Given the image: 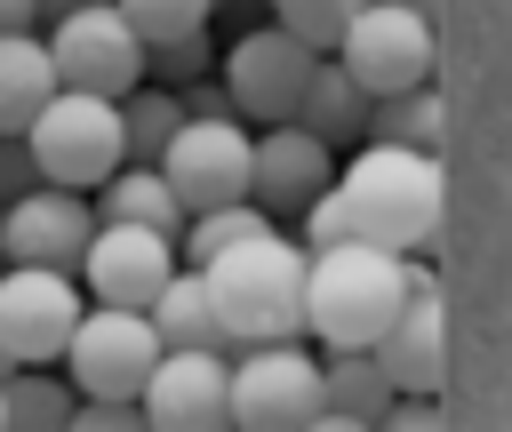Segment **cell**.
<instances>
[{
	"instance_id": "52a82bcc",
	"label": "cell",
	"mask_w": 512,
	"mask_h": 432,
	"mask_svg": "<svg viewBox=\"0 0 512 432\" xmlns=\"http://www.w3.org/2000/svg\"><path fill=\"white\" fill-rule=\"evenodd\" d=\"M48 32V56H56V80L64 88H96V96H128L144 80V40L136 24L112 8V0H80V8H56L40 16Z\"/></svg>"
},
{
	"instance_id": "7c38bea8",
	"label": "cell",
	"mask_w": 512,
	"mask_h": 432,
	"mask_svg": "<svg viewBox=\"0 0 512 432\" xmlns=\"http://www.w3.org/2000/svg\"><path fill=\"white\" fill-rule=\"evenodd\" d=\"M248 144H256V128H248L240 112H184V128H176L168 152H160V176L176 184L184 208L240 200V192H248Z\"/></svg>"
},
{
	"instance_id": "7402d4cb",
	"label": "cell",
	"mask_w": 512,
	"mask_h": 432,
	"mask_svg": "<svg viewBox=\"0 0 512 432\" xmlns=\"http://www.w3.org/2000/svg\"><path fill=\"white\" fill-rule=\"evenodd\" d=\"M0 400H8L16 432H64L80 392H72V376H56V360H32V368H0Z\"/></svg>"
},
{
	"instance_id": "d6986e66",
	"label": "cell",
	"mask_w": 512,
	"mask_h": 432,
	"mask_svg": "<svg viewBox=\"0 0 512 432\" xmlns=\"http://www.w3.org/2000/svg\"><path fill=\"white\" fill-rule=\"evenodd\" d=\"M88 208L96 216H120V224H160V232H184V200H176V184L160 176V160H120L96 192H88Z\"/></svg>"
},
{
	"instance_id": "9c48e42d",
	"label": "cell",
	"mask_w": 512,
	"mask_h": 432,
	"mask_svg": "<svg viewBox=\"0 0 512 432\" xmlns=\"http://www.w3.org/2000/svg\"><path fill=\"white\" fill-rule=\"evenodd\" d=\"M176 264H184V256H176V232L96 216V232H88V248H80V264H72V280H80V296H96V304H136V312H144Z\"/></svg>"
},
{
	"instance_id": "4fadbf2b",
	"label": "cell",
	"mask_w": 512,
	"mask_h": 432,
	"mask_svg": "<svg viewBox=\"0 0 512 432\" xmlns=\"http://www.w3.org/2000/svg\"><path fill=\"white\" fill-rule=\"evenodd\" d=\"M224 344H160L144 384H136V408L152 432H216L224 424Z\"/></svg>"
},
{
	"instance_id": "d590c367",
	"label": "cell",
	"mask_w": 512,
	"mask_h": 432,
	"mask_svg": "<svg viewBox=\"0 0 512 432\" xmlns=\"http://www.w3.org/2000/svg\"><path fill=\"white\" fill-rule=\"evenodd\" d=\"M0 368H8V360H0Z\"/></svg>"
},
{
	"instance_id": "4316f807",
	"label": "cell",
	"mask_w": 512,
	"mask_h": 432,
	"mask_svg": "<svg viewBox=\"0 0 512 432\" xmlns=\"http://www.w3.org/2000/svg\"><path fill=\"white\" fill-rule=\"evenodd\" d=\"M352 8H360V0H272V24H288V32H296L312 56H328V48L344 40Z\"/></svg>"
},
{
	"instance_id": "3957f363",
	"label": "cell",
	"mask_w": 512,
	"mask_h": 432,
	"mask_svg": "<svg viewBox=\"0 0 512 432\" xmlns=\"http://www.w3.org/2000/svg\"><path fill=\"white\" fill-rule=\"evenodd\" d=\"M304 240H288L280 224L216 248L200 264L208 304L224 320V344H264V336H304Z\"/></svg>"
},
{
	"instance_id": "30bf717a",
	"label": "cell",
	"mask_w": 512,
	"mask_h": 432,
	"mask_svg": "<svg viewBox=\"0 0 512 432\" xmlns=\"http://www.w3.org/2000/svg\"><path fill=\"white\" fill-rule=\"evenodd\" d=\"M80 280L56 272V264H0V360L8 368H32V360H56L72 320H80Z\"/></svg>"
},
{
	"instance_id": "4dcf8cb0",
	"label": "cell",
	"mask_w": 512,
	"mask_h": 432,
	"mask_svg": "<svg viewBox=\"0 0 512 432\" xmlns=\"http://www.w3.org/2000/svg\"><path fill=\"white\" fill-rule=\"evenodd\" d=\"M40 24V0H0V32H32Z\"/></svg>"
},
{
	"instance_id": "8992f818",
	"label": "cell",
	"mask_w": 512,
	"mask_h": 432,
	"mask_svg": "<svg viewBox=\"0 0 512 432\" xmlns=\"http://www.w3.org/2000/svg\"><path fill=\"white\" fill-rule=\"evenodd\" d=\"M152 352H160V336H152V320H144L136 304H96V296H88L80 320H72V336H64V352H56V368L72 376V392L136 400Z\"/></svg>"
},
{
	"instance_id": "ba28073f",
	"label": "cell",
	"mask_w": 512,
	"mask_h": 432,
	"mask_svg": "<svg viewBox=\"0 0 512 432\" xmlns=\"http://www.w3.org/2000/svg\"><path fill=\"white\" fill-rule=\"evenodd\" d=\"M368 96H392V88H416L432 80V8H400V0H360L344 40L328 48Z\"/></svg>"
},
{
	"instance_id": "1f68e13d",
	"label": "cell",
	"mask_w": 512,
	"mask_h": 432,
	"mask_svg": "<svg viewBox=\"0 0 512 432\" xmlns=\"http://www.w3.org/2000/svg\"><path fill=\"white\" fill-rule=\"evenodd\" d=\"M56 8H80V0H40V16H56Z\"/></svg>"
},
{
	"instance_id": "603a6c76",
	"label": "cell",
	"mask_w": 512,
	"mask_h": 432,
	"mask_svg": "<svg viewBox=\"0 0 512 432\" xmlns=\"http://www.w3.org/2000/svg\"><path fill=\"white\" fill-rule=\"evenodd\" d=\"M368 136H384V144H416V152H440V136H448V112H440L432 80L376 96V104H368Z\"/></svg>"
},
{
	"instance_id": "2e32d148",
	"label": "cell",
	"mask_w": 512,
	"mask_h": 432,
	"mask_svg": "<svg viewBox=\"0 0 512 432\" xmlns=\"http://www.w3.org/2000/svg\"><path fill=\"white\" fill-rule=\"evenodd\" d=\"M368 352L384 360L392 392H408V400H432V392H440V376H448V320H440V280H432V264H416L400 312L384 320V336H376Z\"/></svg>"
},
{
	"instance_id": "f546056e",
	"label": "cell",
	"mask_w": 512,
	"mask_h": 432,
	"mask_svg": "<svg viewBox=\"0 0 512 432\" xmlns=\"http://www.w3.org/2000/svg\"><path fill=\"white\" fill-rule=\"evenodd\" d=\"M32 184H40L32 144H24V136H0V200H16V192H32Z\"/></svg>"
},
{
	"instance_id": "cb8c5ba5",
	"label": "cell",
	"mask_w": 512,
	"mask_h": 432,
	"mask_svg": "<svg viewBox=\"0 0 512 432\" xmlns=\"http://www.w3.org/2000/svg\"><path fill=\"white\" fill-rule=\"evenodd\" d=\"M176 128H184V96H176V88L136 80V88L120 96V136H128V160H160Z\"/></svg>"
},
{
	"instance_id": "5bb4252c",
	"label": "cell",
	"mask_w": 512,
	"mask_h": 432,
	"mask_svg": "<svg viewBox=\"0 0 512 432\" xmlns=\"http://www.w3.org/2000/svg\"><path fill=\"white\" fill-rule=\"evenodd\" d=\"M336 184V144H320L304 120H264L248 144V200L264 216H296L312 192Z\"/></svg>"
},
{
	"instance_id": "8d00e7d4",
	"label": "cell",
	"mask_w": 512,
	"mask_h": 432,
	"mask_svg": "<svg viewBox=\"0 0 512 432\" xmlns=\"http://www.w3.org/2000/svg\"><path fill=\"white\" fill-rule=\"evenodd\" d=\"M216 8H224V0H216Z\"/></svg>"
},
{
	"instance_id": "8fae6325",
	"label": "cell",
	"mask_w": 512,
	"mask_h": 432,
	"mask_svg": "<svg viewBox=\"0 0 512 432\" xmlns=\"http://www.w3.org/2000/svg\"><path fill=\"white\" fill-rule=\"evenodd\" d=\"M216 80L232 88V112L240 120H288L304 80H312V48L288 32V24H248L224 56H216Z\"/></svg>"
},
{
	"instance_id": "44dd1931",
	"label": "cell",
	"mask_w": 512,
	"mask_h": 432,
	"mask_svg": "<svg viewBox=\"0 0 512 432\" xmlns=\"http://www.w3.org/2000/svg\"><path fill=\"white\" fill-rule=\"evenodd\" d=\"M144 320H152L160 344H224V320H216V304H208L200 264H176V272L160 280V296L144 304Z\"/></svg>"
},
{
	"instance_id": "484cf974",
	"label": "cell",
	"mask_w": 512,
	"mask_h": 432,
	"mask_svg": "<svg viewBox=\"0 0 512 432\" xmlns=\"http://www.w3.org/2000/svg\"><path fill=\"white\" fill-rule=\"evenodd\" d=\"M200 72H216V32H208V24H200V32H176V40H144V80L184 88V80H200Z\"/></svg>"
},
{
	"instance_id": "9a60e30c",
	"label": "cell",
	"mask_w": 512,
	"mask_h": 432,
	"mask_svg": "<svg viewBox=\"0 0 512 432\" xmlns=\"http://www.w3.org/2000/svg\"><path fill=\"white\" fill-rule=\"evenodd\" d=\"M88 232H96V208H88V192H72V184H48V176H40L32 192L0 200L8 264H56V272H72L80 248H88Z\"/></svg>"
},
{
	"instance_id": "836d02e7",
	"label": "cell",
	"mask_w": 512,
	"mask_h": 432,
	"mask_svg": "<svg viewBox=\"0 0 512 432\" xmlns=\"http://www.w3.org/2000/svg\"><path fill=\"white\" fill-rule=\"evenodd\" d=\"M400 8H432V0H400Z\"/></svg>"
},
{
	"instance_id": "83f0119b",
	"label": "cell",
	"mask_w": 512,
	"mask_h": 432,
	"mask_svg": "<svg viewBox=\"0 0 512 432\" xmlns=\"http://www.w3.org/2000/svg\"><path fill=\"white\" fill-rule=\"evenodd\" d=\"M112 8L136 24V40H176V32L216 24V0H112Z\"/></svg>"
},
{
	"instance_id": "e0dca14e",
	"label": "cell",
	"mask_w": 512,
	"mask_h": 432,
	"mask_svg": "<svg viewBox=\"0 0 512 432\" xmlns=\"http://www.w3.org/2000/svg\"><path fill=\"white\" fill-rule=\"evenodd\" d=\"M392 376H384V360L368 352V344H344V352H328L320 360V424H384L392 416Z\"/></svg>"
},
{
	"instance_id": "5b68a950",
	"label": "cell",
	"mask_w": 512,
	"mask_h": 432,
	"mask_svg": "<svg viewBox=\"0 0 512 432\" xmlns=\"http://www.w3.org/2000/svg\"><path fill=\"white\" fill-rule=\"evenodd\" d=\"M320 360L296 344V336H264V344H240L232 352V376H224V424L240 432H296V424H320Z\"/></svg>"
},
{
	"instance_id": "d6a6232c",
	"label": "cell",
	"mask_w": 512,
	"mask_h": 432,
	"mask_svg": "<svg viewBox=\"0 0 512 432\" xmlns=\"http://www.w3.org/2000/svg\"><path fill=\"white\" fill-rule=\"evenodd\" d=\"M0 432H8V400H0Z\"/></svg>"
},
{
	"instance_id": "f1b7e54d",
	"label": "cell",
	"mask_w": 512,
	"mask_h": 432,
	"mask_svg": "<svg viewBox=\"0 0 512 432\" xmlns=\"http://www.w3.org/2000/svg\"><path fill=\"white\" fill-rule=\"evenodd\" d=\"M72 424H80V432H128V424H144V408H136V400H96V392H80V400H72Z\"/></svg>"
},
{
	"instance_id": "d4e9b609",
	"label": "cell",
	"mask_w": 512,
	"mask_h": 432,
	"mask_svg": "<svg viewBox=\"0 0 512 432\" xmlns=\"http://www.w3.org/2000/svg\"><path fill=\"white\" fill-rule=\"evenodd\" d=\"M264 224H280V216H264L248 192H240V200H216V208H192L184 232H176V256H184V264H208L216 248H232V240H248V232H264Z\"/></svg>"
},
{
	"instance_id": "e575fe53",
	"label": "cell",
	"mask_w": 512,
	"mask_h": 432,
	"mask_svg": "<svg viewBox=\"0 0 512 432\" xmlns=\"http://www.w3.org/2000/svg\"><path fill=\"white\" fill-rule=\"evenodd\" d=\"M0 264H8V240H0Z\"/></svg>"
},
{
	"instance_id": "277c9868",
	"label": "cell",
	"mask_w": 512,
	"mask_h": 432,
	"mask_svg": "<svg viewBox=\"0 0 512 432\" xmlns=\"http://www.w3.org/2000/svg\"><path fill=\"white\" fill-rule=\"evenodd\" d=\"M24 144L40 160L48 184H72V192H96L120 160H128V136H120V96H96V88H56L32 120H24Z\"/></svg>"
},
{
	"instance_id": "6da1fadb",
	"label": "cell",
	"mask_w": 512,
	"mask_h": 432,
	"mask_svg": "<svg viewBox=\"0 0 512 432\" xmlns=\"http://www.w3.org/2000/svg\"><path fill=\"white\" fill-rule=\"evenodd\" d=\"M336 192L352 208V232L360 240H384L400 256H416L440 216H448V176H440V152H416V144H384V136H360L344 160H336Z\"/></svg>"
},
{
	"instance_id": "ffe728a7",
	"label": "cell",
	"mask_w": 512,
	"mask_h": 432,
	"mask_svg": "<svg viewBox=\"0 0 512 432\" xmlns=\"http://www.w3.org/2000/svg\"><path fill=\"white\" fill-rule=\"evenodd\" d=\"M56 88H64V80H56V56H48L40 24H32V32H0V136H24V120H32Z\"/></svg>"
},
{
	"instance_id": "ac0fdd59",
	"label": "cell",
	"mask_w": 512,
	"mask_h": 432,
	"mask_svg": "<svg viewBox=\"0 0 512 432\" xmlns=\"http://www.w3.org/2000/svg\"><path fill=\"white\" fill-rule=\"evenodd\" d=\"M368 104H376V96H368L336 56H312V80H304V96H296V112H288V120H304L320 144H336V152H344V144H360V136H368Z\"/></svg>"
},
{
	"instance_id": "7a4b0ae2",
	"label": "cell",
	"mask_w": 512,
	"mask_h": 432,
	"mask_svg": "<svg viewBox=\"0 0 512 432\" xmlns=\"http://www.w3.org/2000/svg\"><path fill=\"white\" fill-rule=\"evenodd\" d=\"M408 280H416V256H400V248H384V240H360V232H352V240L312 248V256H304V336H320L328 352L376 344L384 320L400 312Z\"/></svg>"
}]
</instances>
